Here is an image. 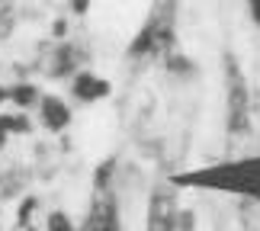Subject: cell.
<instances>
[{
  "label": "cell",
  "instance_id": "obj_1",
  "mask_svg": "<svg viewBox=\"0 0 260 231\" xmlns=\"http://www.w3.org/2000/svg\"><path fill=\"white\" fill-rule=\"evenodd\" d=\"M171 183L177 189L193 186V189H212V193H228V196H260V154L232 157V160H218L212 167L186 170V174H177Z\"/></svg>",
  "mask_w": 260,
  "mask_h": 231
},
{
  "label": "cell",
  "instance_id": "obj_2",
  "mask_svg": "<svg viewBox=\"0 0 260 231\" xmlns=\"http://www.w3.org/2000/svg\"><path fill=\"white\" fill-rule=\"evenodd\" d=\"M171 52H177V0H154L145 23L125 48V61L135 68L161 64Z\"/></svg>",
  "mask_w": 260,
  "mask_h": 231
},
{
  "label": "cell",
  "instance_id": "obj_3",
  "mask_svg": "<svg viewBox=\"0 0 260 231\" xmlns=\"http://www.w3.org/2000/svg\"><path fill=\"white\" fill-rule=\"evenodd\" d=\"M222 87H225V135L247 138L254 128L251 84H247L241 61L232 52H222Z\"/></svg>",
  "mask_w": 260,
  "mask_h": 231
},
{
  "label": "cell",
  "instance_id": "obj_4",
  "mask_svg": "<svg viewBox=\"0 0 260 231\" xmlns=\"http://www.w3.org/2000/svg\"><path fill=\"white\" fill-rule=\"evenodd\" d=\"M87 61L84 45L74 42V39H64V42H45L29 61V71L42 74L45 80H71Z\"/></svg>",
  "mask_w": 260,
  "mask_h": 231
},
{
  "label": "cell",
  "instance_id": "obj_5",
  "mask_svg": "<svg viewBox=\"0 0 260 231\" xmlns=\"http://www.w3.org/2000/svg\"><path fill=\"white\" fill-rule=\"evenodd\" d=\"M32 119H36V128H42L45 135H64L68 128H71V122H74V109L68 103V96L45 90Z\"/></svg>",
  "mask_w": 260,
  "mask_h": 231
},
{
  "label": "cell",
  "instance_id": "obj_6",
  "mask_svg": "<svg viewBox=\"0 0 260 231\" xmlns=\"http://www.w3.org/2000/svg\"><path fill=\"white\" fill-rule=\"evenodd\" d=\"M177 212H180V199H177L174 183H164V186L151 189V196H148V212H145V231H174Z\"/></svg>",
  "mask_w": 260,
  "mask_h": 231
},
{
  "label": "cell",
  "instance_id": "obj_7",
  "mask_svg": "<svg viewBox=\"0 0 260 231\" xmlns=\"http://www.w3.org/2000/svg\"><path fill=\"white\" fill-rule=\"evenodd\" d=\"M113 93V84H109V77L90 71V68H81L71 80H68V96L74 100V103H103V100Z\"/></svg>",
  "mask_w": 260,
  "mask_h": 231
},
{
  "label": "cell",
  "instance_id": "obj_8",
  "mask_svg": "<svg viewBox=\"0 0 260 231\" xmlns=\"http://www.w3.org/2000/svg\"><path fill=\"white\" fill-rule=\"evenodd\" d=\"M45 90L36 84L32 77H13L7 80V106L10 109H23V113H36L39 100Z\"/></svg>",
  "mask_w": 260,
  "mask_h": 231
},
{
  "label": "cell",
  "instance_id": "obj_9",
  "mask_svg": "<svg viewBox=\"0 0 260 231\" xmlns=\"http://www.w3.org/2000/svg\"><path fill=\"white\" fill-rule=\"evenodd\" d=\"M0 128H4L10 138H32L36 135V119H32V113L4 106L0 109Z\"/></svg>",
  "mask_w": 260,
  "mask_h": 231
},
{
  "label": "cell",
  "instance_id": "obj_10",
  "mask_svg": "<svg viewBox=\"0 0 260 231\" xmlns=\"http://www.w3.org/2000/svg\"><path fill=\"white\" fill-rule=\"evenodd\" d=\"M235 218L241 231H260V196H235Z\"/></svg>",
  "mask_w": 260,
  "mask_h": 231
},
{
  "label": "cell",
  "instance_id": "obj_11",
  "mask_svg": "<svg viewBox=\"0 0 260 231\" xmlns=\"http://www.w3.org/2000/svg\"><path fill=\"white\" fill-rule=\"evenodd\" d=\"M42 212V199L36 193H23L16 199V209H13V225L19 228H36V215Z\"/></svg>",
  "mask_w": 260,
  "mask_h": 231
},
{
  "label": "cell",
  "instance_id": "obj_12",
  "mask_svg": "<svg viewBox=\"0 0 260 231\" xmlns=\"http://www.w3.org/2000/svg\"><path fill=\"white\" fill-rule=\"evenodd\" d=\"M161 68H164L167 74H174V77H196V61H193L186 52H180V48L164 58Z\"/></svg>",
  "mask_w": 260,
  "mask_h": 231
},
{
  "label": "cell",
  "instance_id": "obj_13",
  "mask_svg": "<svg viewBox=\"0 0 260 231\" xmlns=\"http://www.w3.org/2000/svg\"><path fill=\"white\" fill-rule=\"evenodd\" d=\"M116 170H119V157H106L93 167V189L103 193V189L116 186Z\"/></svg>",
  "mask_w": 260,
  "mask_h": 231
},
{
  "label": "cell",
  "instance_id": "obj_14",
  "mask_svg": "<svg viewBox=\"0 0 260 231\" xmlns=\"http://www.w3.org/2000/svg\"><path fill=\"white\" fill-rule=\"evenodd\" d=\"M193 228H196V212H193V209H186V206H180L174 231H193Z\"/></svg>",
  "mask_w": 260,
  "mask_h": 231
},
{
  "label": "cell",
  "instance_id": "obj_15",
  "mask_svg": "<svg viewBox=\"0 0 260 231\" xmlns=\"http://www.w3.org/2000/svg\"><path fill=\"white\" fill-rule=\"evenodd\" d=\"M64 7L74 19H84L90 13V7H93V0H64Z\"/></svg>",
  "mask_w": 260,
  "mask_h": 231
},
{
  "label": "cell",
  "instance_id": "obj_16",
  "mask_svg": "<svg viewBox=\"0 0 260 231\" xmlns=\"http://www.w3.org/2000/svg\"><path fill=\"white\" fill-rule=\"evenodd\" d=\"M244 7H247V19L260 29V0H244Z\"/></svg>",
  "mask_w": 260,
  "mask_h": 231
},
{
  "label": "cell",
  "instance_id": "obj_17",
  "mask_svg": "<svg viewBox=\"0 0 260 231\" xmlns=\"http://www.w3.org/2000/svg\"><path fill=\"white\" fill-rule=\"evenodd\" d=\"M10 142H13V138H10L4 128H0V154H7V148H10Z\"/></svg>",
  "mask_w": 260,
  "mask_h": 231
},
{
  "label": "cell",
  "instance_id": "obj_18",
  "mask_svg": "<svg viewBox=\"0 0 260 231\" xmlns=\"http://www.w3.org/2000/svg\"><path fill=\"white\" fill-rule=\"evenodd\" d=\"M7 106V84H0V109Z\"/></svg>",
  "mask_w": 260,
  "mask_h": 231
},
{
  "label": "cell",
  "instance_id": "obj_19",
  "mask_svg": "<svg viewBox=\"0 0 260 231\" xmlns=\"http://www.w3.org/2000/svg\"><path fill=\"white\" fill-rule=\"evenodd\" d=\"M0 84H4V61H0Z\"/></svg>",
  "mask_w": 260,
  "mask_h": 231
},
{
  "label": "cell",
  "instance_id": "obj_20",
  "mask_svg": "<svg viewBox=\"0 0 260 231\" xmlns=\"http://www.w3.org/2000/svg\"><path fill=\"white\" fill-rule=\"evenodd\" d=\"M0 186H4V170H0Z\"/></svg>",
  "mask_w": 260,
  "mask_h": 231
},
{
  "label": "cell",
  "instance_id": "obj_21",
  "mask_svg": "<svg viewBox=\"0 0 260 231\" xmlns=\"http://www.w3.org/2000/svg\"><path fill=\"white\" fill-rule=\"evenodd\" d=\"M0 218H4V209H0Z\"/></svg>",
  "mask_w": 260,
  "mask_h": 231
}]
</instances>
